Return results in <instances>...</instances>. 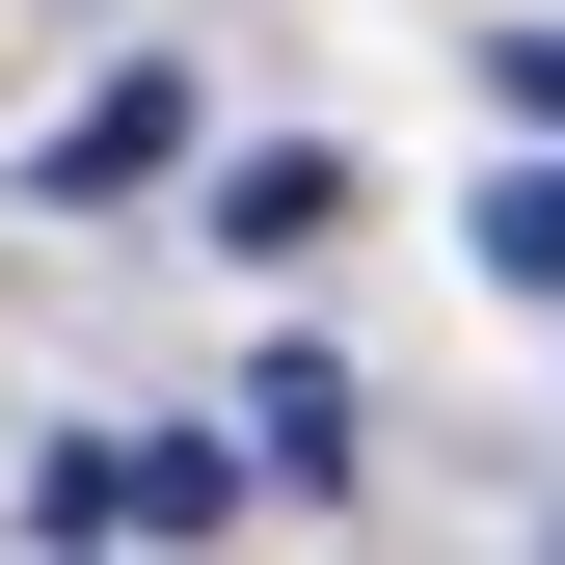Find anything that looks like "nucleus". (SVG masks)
Masks as SVG:
<instances>
[{"label":"nucleus","mask_w":565,"mask_h":565,"mask_svg":"<svg viewBox=\"0 0 565 565\" xmlns=\"http://www.w3.org/2000/svg\"><path fill=\"white\" fill-rule=\"evenodd\" d=\"M484 269H512V297H565V162H512V189H484Z\"/></svg>","instance_id":"obj_4"},{"label":"nucleus","mask_w":565,"mask_h":565,"mask_svg":"<svg viewBox=\"0 0 565 565\" xmlns=\"http://www.w3.org/2000/svg\"><path fill=\"white\" fill-rule=\"evenodd\" d=\"M350 216V162H297V135H269V162H216V243H323Z\"/></svg>","instance_id":"obj_3"},{"label":"nucleus","mask_w":565,"mask_h":565,"mask_svg":"<svg viewBox=\"0 0 565 565\" xmlns=\"http://www.w3.org/2000/svg\"><path fill=\"white\" fill-rule=\"evenodd\" d=\"M243 484H350V350H269L243 377Z\"/></svg>","instance_id":"obj_2"},{"label":"nucleus","mask_w":565,"mask_h":565,"mask_svg":"<svg viewBox=\"0 0 565 565\" xmlns=\"http://www.w3.org/2000/svg\"><path fill=\"white\" fill-rule=\"evenodd\" d=\"M28 512H54V539H216L243 458H216V431H82V458H28Z\"/></svg>","instance_id":"obj_1"},{"label":"nucleus","mask_w":565,"mask_h":565,"mask_svg":"<svg viewBox=\"0 0 565 565\" xmlns=\"http://www.w3.org/2000/svg\"><path fill=\"white\" fill-rule=\"evenodd\" d=\"M512 108H565V28H512Z\"/></svg>","instance_id":"obj_5"}]
</instances>
